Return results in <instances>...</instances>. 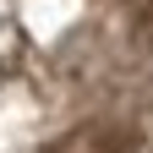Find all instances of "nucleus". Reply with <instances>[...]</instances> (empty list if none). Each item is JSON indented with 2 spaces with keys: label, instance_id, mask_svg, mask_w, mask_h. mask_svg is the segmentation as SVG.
Returning a JSON list of instances; mask_svg holds the SVG:
<instances>
[{
  "label": "nucleus",
  "instance_id": "1",
  "mask_svg": "<svg viewBox=\"0 0 153 153\" xmlns=\"http://www.w3.org/2000/svg\"><path fill=\"white\" fill-rule=\"evenodd\" d=\"M0 153H153V0H0Z\"/></svg>",
  "mask_w": 153,
  "mask_h": 153
}]
</instances>
